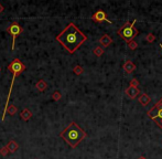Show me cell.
I'll list each match as a JSON object with an SVG mask.
<instances>
[{"instance_id":"4","label":"cell","mask_w":162,"mask_h":159,"mask_svg":"<svg viewBox=\"0 0 162 159\" xmlns=\"http://www.w3.org/2000/svg\"><path fill=\"white\" fill-rule=\"evenodd\" d=\"M136 22H137L136 19H135L132 22H128V21H127L125 25L118 30V35H119L124 41L127 42V43L135 40V38L139 34V30H137L135 28Z\"/></svg>"},{"instance_id":"15","label":"cell","mask_w":162,"mask_h":159,"mask_svg":"<svg viewBox=\"0 0 162 159\" xmlns=\"http://www.w3.org/2000/svg\"><path fill=\"white\" fill-rule=\"evenodd\" d=\"M93 53L96 55V56H102V55L105 53V50L104 48H102V46H96V48H94V50H93Z\"/></svg>"},{"instance_id":"24","label":"cell","mask_w":162,"mask_h":159,"mask_svg":"<svg viewBox=\"0 0 162 159\" xmlns=\"http://www.w3.org/2000/svg\"><path fill=\"white\" fill-rule=\"evenodd\" d=\"M4 6H2L1 4H0V13L4 12Z\"/></svg>"},{"instance_id":"7","label":"cell","mask_w":162,"mask_h":159,"mask_svg":"<svg viewBox=\"0 0 162 159\" xmlns=\"http://www.w3.org/2000/svg\"><path fill=\"white\" fill-rule=\"evenodd\" d=\"M91 19L94 22H96V23H100L103 21H106L108 23H112V21H110L107 18V14H106V12H105L104 10H97V11H95L91 14Z\"/></svg>"},{"instance_id":"22","label":"cell","mask_w":162,"mask_h":159,"mask_svg":"<svg viewBox=\"0 0 162 159\" xmlns=\"http://www.w3.org/2000/svg\"><path fill=\"white\" fill-rule=\"evenodd\" d=\"M9 152H10V151L8 150V148L6 146L2 147V148H0V155L1 156H8Z\"/></svg>"},{"instance_id":"10","label":"cell","mask_w":162,"mask_h":159,"mask_svg":"<svg viewBox=\"0 0 162 159\" xmlns=\"http://www.w3.org/2000/svg\"><path fill=\"white\" fill-rule=\"evenodd\" d=\"M112 43V38L108 34H103L102 38L99 39V44L102 48H107Z\"/></svg>"},{"instance_id":"14","label":"cell","mask_w":162,"mask_h":159,"mask_svg":"<svg viewBox=\"0 0 162 159\" xmlns=\"http://www.w3.org/2000/svg\"><path fill=\"white\" fill-rule=\"evenodd\" d=\"M35 87L37 88V91H40V92H44L46 88H48V84L44 80H40L37 84H35Z\"/></svg>"},{"instance_id":"2","label":"cell","mask_w":162,"mask_h":159,"mask_svg":"<svg viewBox=\"0 0 162 159\" xmlns=\"http://www.w3.org/2000/svg\"><path fill=\"white\" fill-rule=\"evenodd\" d=\"M60 137L64 142H66L72 148H76L79 142L87 137V133L82 129L75 121H72L65 129L60 133Z\"/></svg>"},{"instance_id":"5","label":"cell","mask_w":162,"mask_h":159,"mask_svg":"<svg viewBox=\"0 0 162 159\" xmlns=\"http://www.w3.org/2000/svg\"><path fill=\"white\" fill-rule=\"evenodd\" d=\"M6 31L12 37V46H11V49L14 50V49H16V39H17V37L19 34L23 32V28H22L18 22L14 21V22H12L9 27H7Z\"/></svg>"},{"instance_id":"9","label":"cell","mask_w":162,"mask_h":159,"mask_svg":"<svg viewBox=\"0 0 162 159\" xmlns=\"http://www.w3.org/2000/svg\"><path fill=\"white\" fill-rule=\"evenodd\" d=\"M122 70H124L125 73H127V74H131V73L136 70V64H135L132 61L127 60V61L124 63V65H122Z\"/></svg>"},{"instance_id":"23","label":"cell","mask_w":162,"mask_h":159,"mask_svg":"<svg viewBox=\"0 0 162 159\" xmlns=\"http://www.w3.org/2000/svg\"><path fill=\"white\" fill-rule=\"evenodd\" d=\"M154 123L157 124V126H159L160 128H162V121H154Z\"/></svg>"},{"instance_id":"18","label":"cell","mask_w":162,"mask_h":159,"mask_svg":"<svg viewBox=\"0 0 162 159\" xmlns=\"http://www.w3.org/2000/svg\"><path fill=\"white\" fill-rule=\"evenodd\" d=\"M156 35L152 33H148L147 34V37H145V41L147 42H149V43H152L153 41H156Z\"/></svg>"},{"instance_id":"26","label":"cell","mask_w":162,"mask_h":159,"mask_svg":"<svg viewBox=\"0 0 162 159\" xmlns=\"http://www.w3.org/2000/svg\"><path fill=\"white\" fill-rule=\"evenodd\" d=\"M160 48L162 49V43H160Z\"/></svg>"},{"instance_id":"19","label":"cell","mask_w":162,"mask_h":159,"mask_svg":"<svg viewBox=\"0 0 162 159\" xmlns=\"http://www.w3.org/2000/svg\"><path fill=\"white\" fill-rule=\"evenodd\" d=\"M128 46H129L130 50H136V49L138 48V43L135 41V40H132V41L128 42Z\"/></svg>"},{"instance_id":"11","label":"cell","mask_w":162,"mask_h":159,"mask_svg":"<svg viewBox=\"0 0 162 159\" xmlns=\"http://www.w3.org/2000/svg\"><path fill=\"white\" fill-rule=\"evenodd\" d=\"M138 100H139V103H140L141 105L145 106V105H148L150 103L151 98H150V96L148 95V94H145V93H141V94L139 95V97H138Z\"/></svg>"},{"instance_id":"20","label":"cell","mask_w":162,"mask_h":159,"mask_svg":"<svg viewBox=\"0 0 162 159\" xmlns=\"http://www.w3.org/2000/svg\"><path fill=\"white\" fill-rule=\"evenodd\" d=\"M61 97H62V94L58 92V91H55V92L52 94V98H53L54 100H60Z\"/></svg>"},{"instance_id":"12","label":"cell","mask_w":162,"mask_h":159,"mask_svg":"<svg viewBox=\"0 0 162 159\" xmlns=\"http://www.w3.org/2000/svg\"><path fill=\"white\" fill-rule=\"evenodd\" d=\"M6 147L8 148V150L10 151V152H16V151L19 149V145H18V142H14V140H9Z\"/></svg>"},{"instance_id":"6","label":"cell","mask_w":162,"mask_h":159,"mask_svg":"<svg viewBox=\"0 0 162 159\" xmlns=\"http://www.w3.org/2000/svg\"><path fill=\"white\" fill-rule=\"evenodd\" d=\"M148 116L152 121H162V98L159 100L148 112Z\"/></svg>"},{"instance_id":"3","label":"cell","mask_w":162,"mask_h":159,"mask_svg":"<svg viewBox=\"0 0 162 159\" xmlns=\"http://www.w3.org/2000/svg\"><path fill=\"white\" fill-rule=\"evenodd\" d=\"M8 70L12 73V80H11V84H10V90H9V93H8V97H7L6 104H4V112H2V118H1V121H4V116H6V114H7V109H8L9 100H10V97H11V92H12L14 80L17 79V76L20 75L22 72L25 71V65L21 62L19 59H13L12 62L10 63V64H8Z\"/></svg>"},{"instance_id":"25","label":"cell","mask_w":162,"mask_h":159,"mask_svg":"<svg viewBox=\"0 0 162 159\" xmlns=\"http://www.w3.org/2000/svg\"><path fill=\"white\" fill-rule=\"evenodd\" d=\"M138 159H147V158H145V157H139Z\"/></svg>"},{"instance_id":"8","label":"cell","mask_w":162,"mask_h":159,"mask_svg":"<svg viewBox=\"0 0 162 159\" xmlns=\"http://www.w3.org/2000/svg\"><path fill=\"white\" fill-rule=\"evenodd\" d=\"M126 95L130 98V100H133L138 97V95H140V90L138 87H133V86H128V88H126Z\"/></svg>"},{"instance_id":"17","label":"cell","mask_w":162,"mask_h":159,"mask_svg":"<svg viewBox=\"0 0 162 159\" xmlns=\"http://www.w3.org/2000/svg\"><path fill=\"white\" fill-rule=\"evenodd\" d=\"M73 72H74L76 75H81V74L84 72V69L81 66V65H76V66L73 69Z\"/></svg>"},{"instance_id":"13","label":"cell","mask_w":162,"mask_h":159,"mask_svg":"<svg viewBox=\"0 0 162 159\" xmlns=\"http://www.w3.org/2000/svg\"><path fill=\"white\" fill-rule=\"evenodd\" d=\"M20 117L23 119L24 121H28L30 119V118L32 117V112L30 111V109H28V108H24L22 112H21V114H20Z\"/></svg>"},{"instance_id":"1","label":"cell","mask_w":162,"mask_h":159,"mask_svg":"<svg viewBox=\"0 0 162 159\" xmlns=\"http://www.w3.org/2000/svg\"><path fill=\"white\" fill-rule=\"evenodd\" d=\"M56 41L70 53L73 54L75 51L78 50L84 42L87 41V35L83 33L78 27L71 22L64 28L63 31L56 37Z\"/></svg>"},{"instance_id":"16","label":"cell","mask_w":162,"mask_h":159,"mask_svg":"<svg viewBox=\"0 0 162 159\" xmlns=\"http://www.w3.org/2000/svg\"><path fill=\"white\" fill-rule=\"evenodd\" d=\"M17 107L14 106L13 104H11V105H9L8 106V109H7V113L9 114V115H11V116H13V115H16L17 114Z\"/></svg>"},{"instance_id":"21","label":"cell","mask_w":162,"mask_h":159,"mask_svg":"<svg viewBox=\"0 0 162 159\" xmlns=\"http://www.w3.org/2000/svg\"><path fill=\"white\" fill-rule=\"evenodd\" d=\"M129 86H133V87H138L139 86V81H138L136 77L132 79L130 81V83H129Z\"/></svg>"}]
</instances>
